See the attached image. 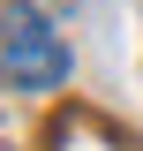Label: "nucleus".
Wrapping results in <instances>:
<instances>
[{"instance_id":"f257e3e1","label":"nucleus","mask_w":143,"mask_h":151,"mask_svg":"<svg viewBox=\"0 0 143 151\" xmlns=\"http://www.w3.org/2000/svg\"><path fill=\"white\" fill-rule=\"evenodd\" d=\"M0 76L15 91H60L68 83V45L45 23L38 0H8L0 8Z\"/></svg>"}]
</instances>
